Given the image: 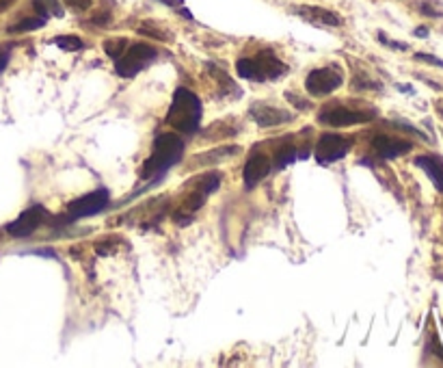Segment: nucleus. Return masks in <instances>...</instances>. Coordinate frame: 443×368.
<instances>
[{"mask_svg":"<svg viewBox=\"0 0 443 368\" xmlns=\"http://www.w3.org/2000/svg\"><path fill=\"white\" fill-rule=\"evenodd\" d=\"M184 154V141L182 137H178L176 132H164V135H158L154 141V150L152 156L145 160L143 165V178H158L164 172L171 170L174 165H178L182 160Z\"/></svg>","mask_w":443,"mask_h":368,"instance_id":"f257e3e1","label":"nucleus"},{"mask_svg":"<svg viewBox=\"0 0 443 368\" xmlns=\"http://www.w3.org/2000/svg\"><path fill=\"white\" fill-rule=\"evenodd\" d=\"M201 113H203L201 100L190 89L180 87L174 93L171 107H169L166 124L178 132H184V135H193L201 124Z\"/></svg>","mask_w":443,"mask_h":368,"instance_id":"f03ea898","label":"nucleus"},{"mask_svg":"<svg viewBox=\"0 0 443 368\" xmlns=\"http://www.w3.org/2000/svg\"><path fill=\"white\" fill-rule=\"evenodd\" d=\"M236 72L245 81H275L286 72V65L272 54V52H262L253 59H241L236 63Z\"/></svg>","mask_w":443,"mask_h":368,"instance_id":"7ed1b4c3","label":"nucleus"},{"mask_svg":"<svg viewBox=\"0 0 443 368\" xmlns=\"http://www.w3.org/2000/svg\"><path fill=\"white\" fill-rule=\"evenodd\" d=\"M158 57L156 48L150 44H132L126 48V52L115 59V72L121 78H134L139 72H143L147 65Z\"/></svg>","mask_w":443,"mask_h":368,"instance_id":"20e7f679","label":"nucleus"},{"mask_svg":"<svg viewBox=\"0 0 443 368\" xmlns=\"http://www.w3.org/2000/svg\"><path fill=\"white\" fill-rule=\"evenodd\" d=\"M344 83V72L337 65H327V68L312 70L305 78V89L312 95H329L335 89H339Z\"/></svg>","mask_w":443,"mask_h":368,"instance_id":"39448f33","label":"nucleus"},{"mask_svg":"<svg viewBox=\"0 0 443 368\" xmlns=\"http://www.w3.org/2000/svg\"><path fill=\"white\" fill-rule=\"evenodd\" d=\"M111 202L109 197V191L107 189H97V191H91L74 202H70L67 206V221H76V219H85V217H93L97 213H102Z\"/></svg>","mask_w":443,"mask_h":368,"instance_id":"423d86ee","label":"nucleus"},{"mask_svg":"<svg viewBox=\"0 0 443 368\" xmlns=\"http://www.w3.org/2000/svg\"><path fill=\"white\" fill-rule=\"evenodd\" d=\"M353 148V141L348 137L335 135V132H329V135H322L316 143V160L320 165H331L339 158H344Z\"/></svg>","mask_w":443,"mask_h":368,"instance_id":"0eeeda50","label":"nucleus"},{"mask_svg":"<svg viewBox=\"0 0 443 368\" xmlns=\"http://www.w3.org/2000/svg\"><path fill=\"white\" fill-rule=\"evenodd\" d=\"M372 117H374L372 113H363V111H355V109H348V107L333 105V107H327V109L320 111L318 121L327 124V126H335V128H346V126L365 124Z\"/></svg>","mask_w":443,"mask_h":368,"instance_id":"6e6552de","label":"nucleus"},{"mask_svg":"<svg viewBox=\"0 0 443 368\" xmlns=\"http://www.w3.org/2000/svg\"><path fill=\"white\" fill-rule=\"evenodd\" d=\"M44 219H46V208L42 204H35L28 210H24L16 221L7 223V234L13 239H28L44 223Z\"/></svg>","mask_w":443,"mask_h":368,"instance_id":"1a4fd4ad","label":"nucleus"},{"mask_svg":"<svg viewBox=\"0 0 443 368\" xmlns=\"http://www.w3.org/2000/svg\"><path fill=\"white\" fill-rule=\"evenodd\" d=\"M251 117L262 126V128H275V126H281V124H288L292 121V115L284 109H277V107H270V105H255L251 107Z\"/></svg>","mask_w":443,"mask_h":368,"instance_id":"9d476101","label":"nucleus"},{"mask_svg":"<svg viewBox=\"0 0 443 368\" xmlns=\"http://www.w3.org/2000/svg\"><path fill=\"white\" fill-rule=\"evenodd\" d=\"M272 170V160L264 154H255L249 158V162L245 165V186L253 189L255 184H260Z\"/></svg>","mask_w":443,"mask_h":368,"instance_id":"9b49d317","label":"nucleus"},{"mask_svg":"<svg viewBox=\"0 0 443 368\" xmlns=\"http://www.w3.org/2000/svg\"><path fill=\"white\" fill-rule=\"evenodd\" d=\"M372 148L383 158H398V156H402V154H406L408 150H411V143L402 141V139H394L389 135H379L372 141Z\"/></svg>","mask_w":443,"mask_h":368,"instance_id":"f8f14e48","label":"nucleus"},{"mask_svg":"<svg viewBox=\"0 0 443 368\" xmlns=\"http://www.w3.org/2000/svg\"><path fill=\"white\" fill-rule=\"evenodd\" d=\"M415 165L430 178V182L435 184V189L439 193H443V162L437 160L435 156H418L415 158Z\"/></svg>","mask_w":443,"mask_h":368,"instance_id":"ddd939ff","label":"nucleus"},{"mask_svg":"<svg viewBox=\"0 0 443 368\" xmlns=\"http://www.w3.org/2000/svg\"><path fill=\"white\" fill-rule=\"evenodd\" d=\"M298 13L305 20H310V22H314L318 26H339V24H342V20H339L333 11L320 9V7H303V9H298Z\"/></svg>","mask_w":443,"mask_h":368,"instance_id":"4468645a","label":"nucleus"},{"mask_svg":"<svg viewBox=\"0 0 443 368\" xmlns=\"http://www.w3.org/2000/svg\"><path fill=\"white\" fill-rule=\"evenodd\" d=\"M32 7H35V11L42 18H46V20L50 16H54V18H63L65 16V11H63L59 0H32Z\"/></svg>","mask_w":443,"mask_h":368,"instance_id":"2eb2a0df","label":"nucleus"},{"mask_svg":"<svg viewBox=\"0 0 443 368\" xmlns=\"http://www.w3.org/2000/svg\"><path fill=\"white\" fill-rule=\"evenodd\" d=\"M54 46H59L65 52H78L85 48L83 40L76 35H59V37H54Z\"/></svg>","mask_w":443,"mask_h":368,"instance_id":"dca6fc26","label":"nucleus"},{"mask_svg":"<svg viewBox=\"0 0 443 368\" xmlns=\"http://www.w3.org/2000/svg\"><path fill=\"white\" fill-rule=\"evenodd\" d=\"M46 24V18H26V20H22V22H18V24H13L11 28H9V32H28V30H37V28H42Z\"/></svg>","mask_w":443,"mask_h":368,"instance_id":"f3484780","label":"nucleus"},{"mask_svg":"<svg viewBox=\"0 0 443 368\" xmlns=\"http://www.w3.org/2000/svg\"><path fill=\"white\" fill-rule=\"evenodd\" d=\"M294 160H296V148H294V146H288V148L277 150L275 165L279 167V170H284V167H288V165L294 162Z\"/></svg>","mask_w":443,"mask_h":368,"instance_id":"a211bd4d","label":"nucleus"},{"mask_svg":"<svg viewBox=\"0 0 443 368\" xmlns=\"http://www.w3.org/2000/svg\"><path fill=\"white\" fill-rule=\"evenodd\" d=\"M126 40H109L107 44H104V50H107V54H111L113 59H119L123 52H126Z\"/></svg>","mask_w":443,"mask_h":368,"instance_id":"6ab92c4d","label":"nucleus"},{"mask_svg":"<svg viewBox=\"0 0 443 368\" xmlns=\"http://www.w3.org/2000/svg\"><path fill=\"white\" fill-rule=\"evenodd\" d=\"M415 59H418V61H426L428 65H435V68H443V61H441L439 57H435V54L418 52V54H415Z\"/></svg>","mask_w":443,"mask_h":368,"instance_id":"aec40b11","label":"nucleus"},{"mask_svg":"<svg viewBox=\"0 0 443 368\" xmlns=\"http://www.w3.org/2000/svg\"><path fill=\"white\" fill-rule=\"evenodd\" d=\"M379 40H381V44H385L387 48H394V50H408V46L406 44H402V42H392V40H387L385 35H383V32H381V35H379Z\"/></svg>","mask_w":443,"mask_h":368,"instance_id":"412c9836","label":"nucleus"},{"mask_svg":"<svg viewBox=\"0 0 443 368\" xmlns=\"http://www.w3.org/2000/svg\"><path fill=\"white\" fill-rule=\"evenodd\" d=\"M65 3L70 5L72 9H76V11H83V9L91 7V0H65Z\"/></svg>","mask_w":443,"mask_h":368,"instance_id":"4be33fe9","label":"nucleus"},{"mask_svg":"<svg viewBox=\"0 0 443 368\" xmlns=\"http://www.w3.org/2000/svg\"><path fill=\"white\" fill-rule=\"evenodd\" d=\"M7 65H9V48L0 46V74L7 70Z\"/></svg>","mask_w":443,"mask_h":368,"instance_id":"5701e85b","label":"nucleus"},{"mask_svg":"<svg viewBox=\"0 0 443 368\" xmlns=\"http://www.w3.org/2000/svg\"><path fill=\"white\" fill-rule=\"evenodd\" d=\"M420 9H422V13H424V16H430V18H441V16H443L439 9H432L428 3H422V5H420Z\"/></svg>","mask_w":443,"mask_h":368,"instance_id":"b1692460","label":"nucleus"},{"mask_svg":"<svg viewBox=\"0 0 443 368\" xmlns=\"http://www.w3.org/2000/svg\"><path fill=\"white\" fill-rule=\"evenodd\" d=\"M162 5H166V7H180L184 0H160Z\"/></svg>","mask_w":443,"mask_h":368,"instance_id":"393cba45","label":"nucleus"},{"mask_svg":"<svg viewBox=\"0 0 443 368\" xmlns=\"http://www.w3.org/2000/svg\"><path fill=\"white\" fill-rule=\"evenodd\" d=\"M415 37H428V28L426 26H420V28H415Z\"/></svg>","mask_w":443,"mask_h":368,"instance_id":"a878e982","label":"nucleus"},{"mask_svg":"<svg viewBox=\"0 0 443 368\" xmlns=\"http://www.w3.org/2000/svg\"><path fill=\"white\" fill-rule=\"evenodd\" d=\"M398 89L404 91V93H413V87L411 85H398Z\"/></svg>","mask_w":443,"mask_h":368,"instance_id":"bb28decb","label":"nucleus"},{"mask_svg":"<svg viewBox=\"0 0 443 368\" xmlns=\"http://www.w3.org/2000/svg\"><path fill=\"white\" fill-rule=\"evenodd\" d=\"M441 115H443V109H441Z\"/></svg>","mask_w":443,"mask_h":368,"instance_id":"cd10ccee","label":"nucleus"}]
</instances>
